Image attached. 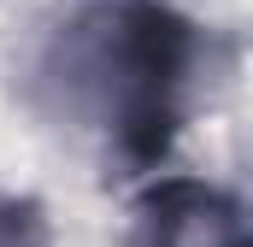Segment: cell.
<instances>
[{
	"label": "cell",
	"mask_w": 253,
	"mask_h": 247,
	"mask_svg": "<svg viewBox=\"0 0 253 247\" xmlns=\"http://www.w3.org/2000/svg\"><path fill=\"white\" fill-rule=\"evenodd\" d=\"M0 247H53L47 206L30 194H6L0 188Z\"/></svg>",
	"instance_id": "cell-3"
},
{
	"label": "cell",
	"mask_w": 253,
	"mask_h": 247,
	"mask_svg": "<svg viewBox=\"0 0 253 247\" xmlns=\"http://www.w3.org/2000/svg\"><path fill=\"white\" fill-rule=\"evenodd\" d=\"M129 247H248V206L206 177H159L129 212Z\"/></svg>",
	"instance_id": "cell-2"
},
{
	"label": "cell",
	"mask_w": 253,
	"mask_h": 247,
	"mask_svg": "<svg viewBox=\"0 0 253 247\" xmlns=\"http://www.w3.org/2000/svg\"><path fill=\"white\" fill-rule=\"evenodd\" d=\"M200 24L171 0H65L36 36L24 94L83 135L106 177L153 171L189 118Z\"/></svg>",
	"instance_id": "cell-1"
}]
</instances>
